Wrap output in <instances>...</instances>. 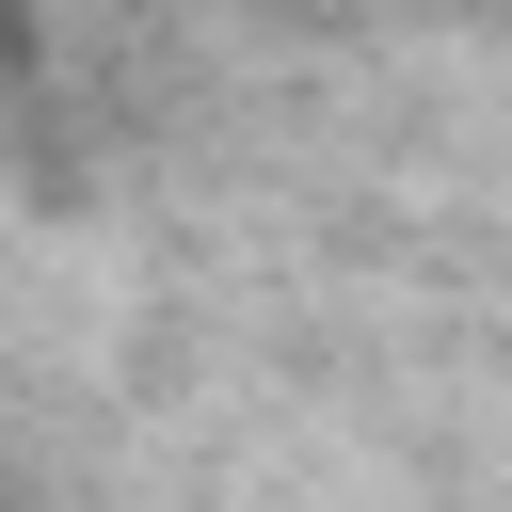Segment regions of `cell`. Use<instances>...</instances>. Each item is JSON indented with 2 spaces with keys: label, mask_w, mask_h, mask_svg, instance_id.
Listing matches in <instances>:
<instances>
[]
</instances>
